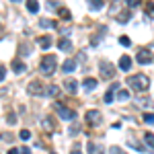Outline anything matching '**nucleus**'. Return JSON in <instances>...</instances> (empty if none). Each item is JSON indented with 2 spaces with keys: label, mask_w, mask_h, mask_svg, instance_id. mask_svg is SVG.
I'll return each mask as SVG.
<instances>
[{
  "label": "nucleus",
  "mask_w": 154,
  "mask_h": 154,
  "mask_svg": "<svg viewBox=\"0 0 154 154\" xmlns=\"http://www.w3.org/2000/svg\"><path fill=\"white\" fill-rule=\"evenodd\" d=\"M128 84H130V88L138 91V93H144V91L150 88V80H148V76H144V74H134V76H130V78H128Z\"/></svg>",
  "instance_id": "1"
},
{
  "label": "nucleus",
  "mask_w": 154,
  "mask_h": 154,
  "mask_svg": "<svg viewBox=\"0 0 154 154\" xmlns=\"http://www.w3.org/2000/svg\"><path fill=\"white\" fill-rule=\"evenodd\" d=\"M56 66H58V60H56V56H51V54L43 56L41 62H39V70H41L43 76H51L56 72Z\"/></svg>",
  "instance_id": "2"
},
{
  "label": "nucleus",
  "mask_w": 154,
  "mask_h": 154,
  "mask_svg": "<svg viewBox=\"0 0 154 154\" xmlns=\"http://www.w3.org/2000/svg\"><path fill=\"white\" fill-rule=\"evenodd\" d=\"M86 123H88L91 128L101 125V123H103V115H101V111H97V109H88V111H86Z\"/></svg>",
  "instance_id": "3"
},
{
  "label": "nucleus",
  "mask_w": 154,
  "mask_h": 154,
  "mask_svg": "<svg viewBox=\"0 0 154 154\" xmlns=\"http://www.w3.org/2000/svg\"><path fill=\"white\" fill-rule=\"evenodd\" d=\"M27 93L31 97L41 95V93H45V86H43V82H39V80H31V82L27 84Z\"/></svg>",
  "instance_id": "4"
},
{
  "label": "nucleus",
  "mask_w": 154,
  "mask_h": 154,
  "mask_svg": "<svg viewBox=\"0 0 154 154\" xmlns=\"http://www.w3.org/2000/svg\"><path fill=\"white\" fill-rule=\"evenodd\" d=\"M56 109H58V115L62 119H66V121H70V119H76V113L72 111V109H68V107H64L62 103H56Z\"/></svg>",
  "instance_id": "5"
},
{
  "label": "nucleus",
  "mask_w": 154,
  "mask_h": 154,
  "mask_svg": "<svg viewBox=\"0 0 154 154\" xmlns=\"http://www.w3.org/2000/svg\"><path fill=\"white\" fill-rule=\"evenodd\" d=\"M136 60H138L140 64H150V62H154V56H152L150 49H140L138 56H136Z\"/></svg>",
  "instance_id": "6"
},
{
  "label": "nucleus",
  "mask_w": 154,
  "mask_h": 154,
  "mask_svg": "<svg viewBox=\"0 0 154 154\" xmlns=\"http://www.w3.org/2000/svg\"><path fill=\"white\" fill-rule=\"evenodd\" d=\"M101 76H103V78H113V76H115V68H113L109 62H103V64H101Z\"/></svg>",
  "instance_id": "7"
},
{
  "label": "nucleus",
  "mask_w": 154,
  "mask_h": 154,
  "mask_svg": "<svg viewBox=\"0 0 154 154\" xmlns=\"http://www.w3.org/2000/svg\"><path fill=\"white\" fill-rule=\"evenodd\" d=\"M64 88H66L70 95H76V93H78V82H76L74 78H66V80H64Z\"/></svg>",
  "instance_id": "8"
},
{
  "label": "nucleus",
  "mask_w": 154,
  "mask_h": 154,
  "mask_svg": "<svg viewBox=\"0 0 154 154\" xmlns=\"http://www.w3.org/2000/svg\"><path fill=\"white\" fill-rule=\"evenodd\" d=\"M119 68L123 72H128L131 68V58L130 56H121V58H119Z\"/></svg>",
  "instance_id": "9"
},
{
  "label": "nucleus",
  "mask_w": 154,
  "mask_h": 154,
  "mask_svg": "<svg viewBox=\"0 0 154 154\" xmlns=\"http://www.w3.org/2000/svg\"><path fill=\"white\" fill-rule=\"evenodd\" d=\"M11 66H12V72H14V74H23L25 72V64L21 62V60H14Z\"/></svg>",
  "instance_id": "10"
},
{
  "label": "nucleus",
  "mask_w": 154,
  "mask_h": 154,
  "mask_svg": "<svg viewBox=\"0 0 154 154\" xmlns=\"http://www.w3.org/2000/svg\"><path fill=\"white\" fill-rule=\"evenodd\" d=\"M58 48L62 49V51H70V49H72V41H70V39H60Z\"/></svg>",
  "instance_id": "11"
},
{
  "label": "nucleus",
  "mask_w": 154,
  "mask_h": 154,
  "mask_svg": "<svg viewBox=\"0 0 154 154\" xmlns=\"http://www.w3.org/2000/svg\"><path fill=\"white\" fill-rule=\"evenodd\" d=\"M82 86L86 88V91H95V88H97V80H95V78H84Z\"/></svg>",
  "instance_id": "12"
},
{
  "label": "nucleus",
  "mask_w": 154,
  "mask_h": 154,
  "mask_svg": "<svg viewBox=\"0 0 154 154\" xmlns=\"http://www.w3.org/2000/svg\"><path fill=\"white\" fill-rule=\"evenodd\" d=\"M41 128L45 131H54V121H51V117H43L41 119Z\"/></svg>",
  "instance_id": "13"
},
{
  "label": "nucleus",
  "mask_w": 154,
  "mask_h": 154,
  "mask_svg": "<svg viewBox=\"0 0 154 154\" xmlns=\"http://www.w3.org/2000/svg\"><path fill=\"white\" fill-rule=\"evenodd\" d=\"M62 70L64 72H74L76 70V62H74V60H66L64 66H62Z\"/></svg>",
  "instance_id": "14"
},
{
  "label": "nucleus",
  "mask_w": 154,
  "mask_h": 154,
  "mask_svg": "<svg viewBox=\"0 0 154 154\" xmlns=\"http://www.w3.org/2000/svg\"><path fill=\"white\" fill-rule=\"evenodd\" d=\"M88 8L91 11H101L103 8V0H88Z\"/></svg>",
  "instance_id": "15"
},
{
  "label": "nucleus",
  "mask_w": 154,
  "mask_h": 154,
  "mask_svg": "<svg viewBox=\"0 0 154 154\" xmlns=\"http://www.w3.org/2000/svg\"><path fill=\"white\" fill-rule=\"evenodd\" d=\"M39 45H41L43 49H48L49 45H51V37H49V35H43V37H39Z\"/></svg>",
  "instance_id": "16"
},
{
  "label": "nucleus",
  "mask_w": 154,
  "mask_h": 154,
  "mask_svg": "<svg viewBox=\"0 0 154 154\" xmlns=\"http://www.w3.org/2000/svg\"><path fill=\"white\" fill-rule=\"evenodd\" d=\"M45 95H48V97H58L60 95V88L56 86V84H51V86L45 88Z\"/></svg>",
  "instance_id": "17"
},
{
  "label": "nucleus",
  "mask_w": 154,
  "mask_h": 154,
  "mask_svg": "<svg viewBox=\"0 0 154 154\" xmlns=\"http://www.w3.org/2000/svg\"><path fill=\"white\" fill-rule=\"evenodd\" d=\"M27 8H29V12H37L39 11V2L37 0H27Z\"/></svg>",
  "instance_id": "18"
},
{
  "label": "nucleus",
  "mask_w": 154,
  "mask_h": 154,
  "mask_svg": "<svg viewBox=\"0 0 154 154\" xmlns=\"http://www.w3.org/2000/svg\"><path fill=\"white\" fill-rule=\"evenodd\" d=\"M128 99H130V91H128V88L117 91V101H128Z\"/></svg>",
  "instance_id": "19"
},
{
  "label": "nucleus",
  "mask_w": 154,
  "mask_h": 154,
  "mask_svg": "<svg viewBox=\"0 0 154 154\" xmlns=\"http://www.w3.org/2000/svg\"><path fill=\"white\" fill-rule=\"evenodd\" d=\"M144 140H146V144H148L150 148H154V134L152 131H146V134H144Z\"/></svg>",
  "instance_id": "20"
},
{
  "label": "nucleus",
  "mask_w": 154,
  "mask_h": 154,
  "mask_svg": "<svg viewBox=\"0 0 154 154\" xmlns=\"http://www.w3.org/2000/svg\"><path fill=\"white\" fill-rule=\"evenodd\" d=\"M86 148H88V154H103L99 146H95V144H91V142H88V146H86Z\"/></svg>",
  "instance_id": "21"
},
{
  "label": "nucleus",
  "mask_w": 154,
  "mask_h": 154,
  "mask_svg": "<svg viewBox=\"0 0 154 154\" xmlns=\"http://www.w3.org/2000/svg\"><path fill=\"white\" fill-rule=\"evenodd\" d=\"M60 17H62V19H64V21H70V11H68V8H60Z\"/></svg>",
  "instance_id": "22"
},
{
  "label": "nucleus",
  "mask_w": 154,
  "mask_h": 154,
  "mask_svg": "<svg viewBox=\"0 0 154 154\" xmlns=\"http://www.w3.org/2000/svg\"><path fill=\"white\" fill-rule=\"evenodd\" d=\"M19 138H21L23 142H27V140L31 138V131H29V130H23V131H21V134H19Z\"/></svg>",
  "instance_id": "23"
},
{
  "label": "nucleus",
  "mask_w": 154,
  "mask_h": 154,
  "mask_svg": "<svg viewBox=\"0 0 154 154\" xmlns=\"http://www.w3.org/2000/svg\"><path fill=\"white\" fill-rule=\"evenodd\" d=\"M103 101H105L107 105H109V103H113V101H115V99H113V93H111V91H109V93H105V97H103Z\"/></svg>",
  "instance_id": "24"
},
{
  "label": "nucleus",
  "mask_w": 154,
  "mask_h": 154,
  "mask_svg": "<svg viewBox=\"0 0 154 154\" xmlns=\"http://www.w3.org/2000/svg\"><path fill=\"white\" fill-rule=\"evenodd\" d=\"M39 25H41L43 29H49V27H54V23H51V21H48V19H41V21H39Z\"/></svg>",
  "instance_id": "25"
},
{
  "label": "nucleus",
  "mask_w": 154,
  "mask_h": 154,
  "mask_svg": "<svg viewBox=\"0 0 154 154\" xmlns=\"http://www.w3.org/2000/svg\"><path fill=\"white\" fill-rule=\"evenodd\" d=\"M117 21H119V23H128V21H130V12H125V14H119Z\"/></svg>",
  "instance_id": "26"
},
{
  "label": "nucleus",
  "mask_w": 154,
  "mask_h": 154,
  "mask_svg": "<svg viewBox=\"0 0 154 154\" xmlns=\"http://www.w3.org/2000/svg\"><path fill=\"white\" fill-rule=\"evenodd\" d=\"M144 121L152 125V123H154V113H146V115H144Z\"/></svg>",
  "instance_id": "27"
},
{
  "label": "nucleus",
  "mask_w": 154,
  "mask_h": 154,
  "mask_svg": "<svg viewBox=\"0 0 154 154\" xmlns=\"http://www.w3.org/2000/svg\"><path fill=\"white\" fill-rule=\"evenodd\" d=\"M125 4H128L130 8H136V6L140 4V0H125Z\"/></svg>",
  "instance_id": "28"
},
{
  "label": "nucleus",
  "mask_w": 154,
  "mask_h": 154,
  "mask_svg": "<svg viewBox=\"0 0 154 154\" xmlns=\"http://www.w3.org/2000/svg\"><path fill=\"white\" fill-rule=\"evenodd\" d=\"M138 103H140V105H144V107H152V101H150V99H142V101L138 99Z\"/></svg>",
  "instance_id": "29"
},
{
  "label": "nucleus",
  "mask_w": 154,
  "mask_h": 154,
  "mask_svg": "<svg viewBox=\"0 0 154 154\" xmlns=\"http://www.w3.org/2000/svg\"><path fill=\"white\" fill-rule=\"evenodd\" d=\"M146 12L154 17V4H152V2H148V4H146Z\"/></svg>",
  "instance_id": "30"
},
{
  "label": "nucleus",
  "mask_w": 154,
  "mask_h": 154,
  "mask_svg": "<svg viewBox=\"0 0 154 154\" xmlns=\"http://www.w3.org/2000/svg\"><path fill=\"white\" fill-rule=\"evenodd\" d=\"M6 121H8L11 125H14V123H17V117H14L12 113H8V115H6Z\"/></svg>",
  "instance_id": "31"
},
{
  "label": "nucleus",
  "mask_w": 154,
  "mask_h": 154,
  "mask_svg": "<svg viewBox=\"0 0 154 154\" xmlns=\"http://www.w3.org/2000/svg\"><path fill=\"white\" fill-rule=\"evenodd\" d=\"M119 43L121 45H130L131 41H130V37H119Z\"/></svg>",
  "instance_id": "32"
},
{
  "label": "nucleus",
  "mask_w": 154,
  "mask_h": 154,
  "mask_svg": "<svg viewBox=\"0 0 154 154\" xmlns=\"http://www.w3.org/2000/svg\"><path fill=\"white\" fill-rule=\"evenodd\" d=\"M78 131H80V128H78V125H72V128H70V134H72V136H76Z\"/></svg>",
  "instance_id": "33"
},
{
  "label": "nucleus",
  "mask_w": 154,
  "mask_h": 154,
  "mask_svg": "<svg viewBox=\"0 0 154 154\" xmlns=\"http://www.w3.org/2000/svg\"><path fill=\"white\" fill-rule=\"evenodd\" d=\"M0 78H2V80L6 78V68H4V66H0Z\"/></svg>",
  "instance_id": "34"
},
{
  "label": "nucleus",
  "mask_w": 154,
  "mask_h": 154,
  "mask_svg": "<svg viewBox=\"0 0 154 154\" xmlns=\"http://www.w3.org/2000/svg\"><path fill=\"white\" fill-rule=\"evenodd\" d=\"M21 154H31V150L29 148H21Z\"/></svg>",
  "instance_id": "35"
},
{
  "label": "nucleus",
  "mask_w": 154,
  "mask_h": 154,
  "mask_svg": "<svg viewBox=\"0 0 154 154\" xmlns=\"http://www.w3.org/2000/svg\"><path fill=\"white\" fill-rule=\"evenodd\" d=\"M8 154H21V152H19V150H14V148H11V150H8Z\"/></svg>",
  "instance_id": "36"
},
{
  "label": "nucleus",
  "mask_w": 154,
  "mask_h": 154,
  "mask_svg": "<svg viewBox=\"0 0 154 154\" xmlns=\"http://www.w3.org/2000/svg\"><path fill=\"white\" fill-rule=\"evenodd\" d=\"M72 154H82V152L80 150H72Z\"/></svg>",
  "instance_id": "37"
},
{
  "label": "nucleus",
  "mask_w": 154,
  "mask_h": 154,
  "mask_svg": "<svg viewBox=\"0 0 154 154\" xmlns=\"http://www.w3.org/2000/svg\"><path fill=\"white\" fill-rule=\"evenodd\" d=\"M11 2H21V0H11Z\"/></svg>",
  "instance_id": "38"
},
{
  "label": "nucleus",
  "mask_w": 154,
  "mask_h": 154,
  "mask_svg": "<svg viewBox=\"0 0 154 154\" xmlns=\"http://www.w3.org/2000/svg\"><path fill=\"white\" fill-rule=\"evenodd\" d=\"M51 154H58V152H51Z\"/></svg>",
  "instance_id": "39"
}]
</instances>
